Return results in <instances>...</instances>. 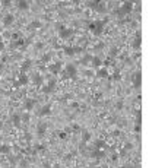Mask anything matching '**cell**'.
<instances>
[{"instance_id":"obj_1","label":"cell","mask_w":168,"mask_h":168,"mask_svg":"<svg viewBox=\"0 0 168 168\" xmlns=\"http://www.w3.org/2000/svg\"><path fill=\"white\" fill-rule=\"evenodd\" d=\"M105 22H107V19H105V20H94L92 23H89V31H91L94 35L102 34L104 27H105Z\"/></svg>"},{"instance_id":"obj_2","label":"cell","mask_w":168,"mask_h":168,"mask_svg":"<svg viewBox=\"0 0 168 168\" xmlns=\"http://www.w3.org/2000/svg\"><path fill=\"white\" fill-rule=\"evenodd\" d=\"M132 9H133V3H132V2H124V3H123V8L118 9V10H115V12H117L118 15H127V13L132 12Z\"/></svg>"},{"instance_id":"obj_3","label":"cell","mask_w":168,"mask_h":168,"mask_svg":"<svg viewBox=\"0 0 168 168\" xmlns=\"http://www.w3.org/2000/svg\"><path fill=\"white\" fill-rule=\"evenodd\" d=\"M64 72H66V75L69 76V78H72V79H76V75H78V70H76V67H75V64H67L66 66V69H64Z\"/></svg>"},{"instance_id":"obj_4","label":"cell","mask_w":168,"mask_h":168,"mask_svg":"<svg viewBox=\"0 0 168 168\" xmlns=\"http://www.w3.org/2000/svg\"><path fill=\"white\" fill-rule=\"evenodd\" d=\"M28 82H29V78H28L25 73H20V75H19V81H18V82H13V86H15V88L25 86Z\"/></svg>"},{"instance_id":"obj_5","label":"cell","mask_w":168,"mask_h":168,"mask_svg":"<svg viewBox=\"0 0 168 168\" xmlns=\"http://www.w3.org/2000/svg\"><path fill=\"white\" fill-rule=\"evenodd\" d=\"M56 79H50V82H48V85H45V86H42L41 88V91L44 92V94H50V92H53L54 89H56Z\"/></svg>"},{"instance_id":"obj_6","label":"cell","mask_w":168,"mask_h":168,"mask_svg":"<svg viewBox=\"0 0 168 168\" xmlns=\"http://www.w3.org/2000/svg\"><path fill=\"white\" fill-rule=\"evenodd\" d=\"M61 67H63V63H61V61H57V63H53V64H48V66H47V69H48L51 73H54V75L59 73V72L61 70Z\"/></svg>"},{"instance_id":"obj_7","label":"cell","mask_w":168,"mask_h":168,"mask_svg":"<svg viewBox=\"0 0 168 168\" xmlns=\"http://www.w3.org/2000/svg\"><path fill=\"white\" fill-rule=\"evenodd\" d=\"M72 34H73V29H70V28H63V29L59 31V35H60L61 40H67V38H70Z\"/></svg>"},{"instance_id":"obj_8","label":"cell","mask_w":168,"mask_h":168,"mask_svg":"<svg viewBox=\"0 0 168 168\" xmlns=\"http://www.w3.org/2000/svg\"><path fill=\"white\" fill-rule=\"evenodd\" d=\"M35 100L34 98H27L25 100V102H23V108H25L27 111H29V110H32L34 107H35Z\"/></svg>"},{"instance_id":"obj_9","label":"cell","mask_w":168,"mask_h":168,"mask_svg":"<svg viewBox=\"0 0 168 168\" xmlns=\"http://www.w3.org/2000/svg\"><path fill=\"white\" fill-rule=\"evenodd\" d=\"M13 20H15L13 15H12V13H8V15L3 18V25H5V27H10L12 23H13Z\"/></svg>"},{"instance_id":"obj_10","label":"cell","mask_w":168,"mask_h":168,"mask_svg":"<svg viewBox=\"0 0 168 168\" xmlns=\"http://www.w3.org/2000/svg\"><path fill=\"white\" fill-rule=\"evenodd\" d=\"M97 76H98V78H101V79L108 78V70H107V67H101V69H98Z\"/></svg>"},{"instance_id":"obj_11","label":"cell","mask_w":168,"mask_h":168,"mask_svg":"<svg viewBox=\"0 0 168 168\" xmlns=\"http://www.w3.org/2000/svg\"><path fill=\"white\" fill-rule=\"evenodd\" d=\"M140 86V72H136L133 75V88H139Z\"/></svg>"},{"instance_id":"obj_12","label":"cell","mask_w":168,"mask_h":168,"mask_svg":"<svg viewBox=\"0 0 168 168\" xmlns=\"http://www.w3.org/2000/svg\"><path fill=\"white\" fill-rule=\"evenodd\" d=\"M41 117H44V115H50L51 114V108H50V105H44L41 110H40V113H38Z\"/></svg>"},{"instance_id":"obj_13","label":"cell","mask_w":168,"mask_h":168,"mask_svg":"<svg viewBox=\"0 0 168 168\" xmlns=\"http://www.w3.org/2000/svg\"><path fill=\"white\" fill-rule=\"evenodd\" d=\"M18 9H20V10H28L29 9V3L27 2V0H20V2H18Z\"/></svg>"},{"instance_id":"obj_14","label":"cell","mask_w":168,"mask_h":168,"mask_svg":"<svg viewBox=\"0 0 168 168\" xmlns=\"http://www.w3.org/2000/svg\"><path fill=\"white\" fill-rule=\"evenodd\" d=\"M133 48L135 50H139L140 48V32H137L136 37H135V40H133Z\"/></svg>"},{"instance_id":"obj_15","label":"cell","mask_w":168,"mask_h":168,"mask_svg":"<svg viewBox=\"0 0 168 168\" xmlns=\"http://www.w3.org/2000/svg\"><path fill=\"white\" fill-rule=\"evenodd\" d=\"M20 122H22V120H20V115L19 114H13L12 115V123H13L15 127H19L20 126Z\"/></svg>"},{"instance_id":"obj_16","label":"cell","mask_w":168,"mask_h":168,"mask_svg":"<svg viewBox=\"0 0 168 168\" xmlns=\"http://www.w3.org/2000/svg\"><path fill=\"white\" fill-rule=\"evenodd\" d=\"M32 82H34L37 86H41V85H42V78H41V75L35 73V75L32 76Z\"/></svg>"},{"instance_id":"obj_17","label":"cell","mask_w":168,"mask_h":168,"mask_svg":"<svg viewBox=\"0 0 168 168\" xmlns=\"http://www.w3.org/2000/svg\"><path fill=\"white\" fill-rule=\"evenodd\" d=\"M95 146H97V149H101V151L108 148V145H107L104 140H97V142H95Z\"/></svg>"},{"instance_id":"obj_18","label":"cell","mask_w":168,"mask_h":168,"mask_svg":"<svg viewBox=\"0 0 168 168\" xmlns=\"http://www.w3.org/2000/svg\"><path fill=\"white\" fill-rule=\"evenodd\" d=\"M45 130H47V124H45V123H42V124H38V129H37V133H38V136H44Z\"/></svg>"},{"instance_id":"obj_19","label":"cell","mask_w":168,"mask_h":168,"mask_svg":"<svg viewBox=\"0 0 168 168\" xmlns=\"http://www.w3.org/2000/svg\"><path fill=\"white\" fill-rule=\"evenodd\" d=\"M91 63H92V66H94V67H100V66L102 64L101 59H100V57H97V56H95V57H92V59H91Z\"/></svg>"},{"instance_id":"obj_20","label":"cell","mask_w":168,"mask_h":168,"mask_svg":"<svg viewBox=\"0 0 168 168\" xmlns=\"http://www.w3.org/2000/svg\"><path fill=\"white\" fill-rule=\"evenodd\" d=\"M92 156H94V158L101 159V158H104V156H105V152H104V151H94V152H92Z\"/></svg>"},{"instance_id":"obj_21","label":"cell","mask_w":168,"mask_h":168,"mask_svg":"<svg viewBox=\"0 0 168 168\" xmlns=\"http://www.w3.org/2000/svg\"><path fill=\"white\" fill-rule=\"evenodd\" d=\"M64 53H66V56H73L75 54V47H64Z\"/></svg>"},{"instance_id":"obj_22","label":"cell","mask_w":168,"mask_h":168,"mask_svg":"<svg viewBox=\"0 0 168 168\" xmlns=\"http://www.w3.org/2000/svg\"><path fill=\"white\" fill-rule=\"evenodd\" d=\"M9 152H10L9 145H0V154H9Z\"/></svg>"},{"instance_id":"obj_23","label":"cell","mask_w":168,"mask_h":168,"mask_svg":"<svg viewBox=\"0 0 168 168\" xmlns=\"http://www.w3.org/2000/svg\"><path fill=\"white\" fill-rule=\"evenodd\" d=\"M89 139H91V133H89V132H83V133H82V140H83V143H86Z\"/></svg>"},{"instance_id":"obj_24","label":"cell","mask_w":168,"mask_h":168,"mask_svg":"<svg viewBox=\"0 0 168 168\" xmlns=\"http://www.w3.org/2000/svg\"><path fill=\"white\" fill-rule=\"evenodd\" d=\"M20 120H22L23 123H28V122H29V114H28V113H23V114L20 115Z\"/></svg>"},{"instance_id":"obj_25","label":"cell","mask_w":168,"mask_h":168,"mask_svg":"<svg viewBox=\"0 0 168 168\" xmlns=\"http://www.w3.org/2000/svg\"><path fill=\"white\" fill-rule=\"evenodd\" d=\"M50 59H51V54H44L42 56V63H48Z\"/></svg>"},{"instance_id":"obj_26","label":"cell","mask_w":168,"mask_h":168,"mask_svg":"<svg viewBox=\"0 0 168 168\" xmlns=\"http://www.w3.org/2000/svg\"><path fill=\"white\" fill-rule=\"evenodd\" d=\"M29 66H31V61H25V64L22 66V73H23V72H25V70H27Z\"/></svg>"},{"instance_id":"obj_27","label":"cell","mask_w":168,"mask_h":168,"mask_svg":"<svg viewBox=\"0 0 168 168\" xmlns=\"http://www.w3.org/2000/svg\"><path fill=\"white\" fill-rule=\"evenodd\" d=\"M118 54V48H115V47H114V48H111V51H110V56H117Z\"/></svg>"},{"instance_id":"obj_28","label":"cell","mask_w":168,"mask_h":168,"mask_svg":"<svg viewBox=\"0 0 168 168\" xmlns=\"http://www.w3.org/2000/svg\"><path fill=\"white\" fill-rule=\"evenodd\" d=\"M120 78H122V76H120V72H115L114 76H113V79H114V81H118Z\"/></svg>"},{"instance_id":"obj_29","label":"cell","mask_w":168,"mask_h":168,"mask_svg":"<svg viewBox=\"0 0 168 168\" xmlns=\"http://www.w3.org/2000/svg\"><path fill=\"white\" fill-rule=\"evenodd\" d=\"M5 50V44H3V38L0 37V51H3Z\"/></svg>"},{"instance_id":"obj_30","label":"cell","mask_w":168,"mask_h":168,"mask_svg":"<svg viewBox=\"0 0 168 168\" xmlns=\"http://www.w3.org/2000/svg\"><path fill=\"white\" fill-rule=\"evenodd\" d=\"M3 37H5V38H12V35H10L9 32H3ZM3 37H2V38H3Z\"/></svg>"},{"instance_id":"obj_31","label":"cell","mask_w":168,"mask_h":168,"mask_svg":"<svg viewBox=\"0 0 168 168\" xmlns=\"http://www.w3.org/2000/svg\"><path fill=\"white\" fill-rule=\"evenodd\" d=\"M35 47H37V48H42V42H37Z\"/></svg>"},{"instance_id":"obj_32","label":"cell","mask_w":168,"mask_h":168,"mask_svg":"<svg viewBox=\"0 0 168 168\" xmlns=\"http://www.w3.org/2000/svg\"><path fill=\"white\" fill-rule=\"evenodd\" d=\"M60 137L64 139V137H66V133H64V132H60Z\"/></svg>"},{"instance_id":"obj_33","label":"cell","mask_w":168,"mask_h":168,"mask_svg":"<svg viewBox=\"0 0 168 168\" xmlns=\"http://www.w3.org/2000/svg\"><path fill=\"white\" fill-rule=\"evenodd\" d=\"M2 127H3V123H2V122H0V129H2Z\"/></svg>"}]
</instances>
